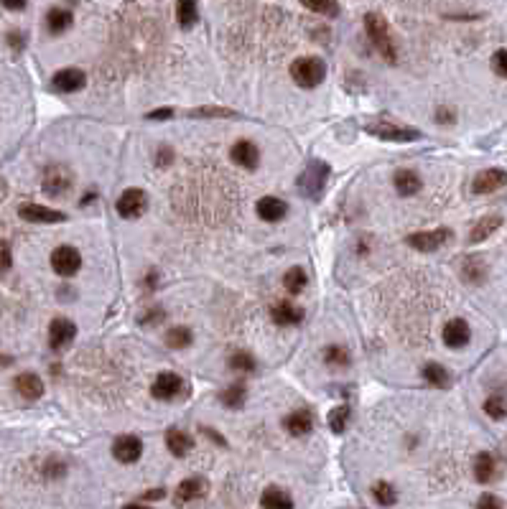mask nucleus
<instances>
[{"instance_id":"f257e3e1","label":"nucleus","mask_w":507,"mask_h":509,"mask_svg":"<svg viewBox=\"0 0 507 509\" xmlns=\"http://www.w3.org/2000/svg\"><path fill=\"white\" fill-rule=\"evenodd\" d=\"M365 130L370 135H375V138L388 143H413L421 138V133H418L416 127L403 125V123H398L393 118H373L365 125Z\"/></svg>"},{"instance_id":"f03ea898","label":"nucleus","mask_w":507,"mask_h":509,"mask_svg":"<svg viewBox=\"0 0 507 509\" xmlns=\"http://www.w3.org/2000/svg\"><path fill=\"white\" fill-rule=\"evenodd\" d=\"M365 31H367V36H370V41L375 44V49L380 52L382 59L388 61V64H396L398 52H396L393 38H390L388 21H385L380 13H367L365 15Z\"/></svg>"},{"instance_id":"7ed1b4c3","label":"nucleus","mask_w":507,"mask_h":509,"mask_svg":"<svg viewBox=\"0 0 507 509\" xmlns=\"http://www.w3.org/2000/svg\"><path fill=\"white\" fill-rule=\"evenodd\" d=\"M329 176H332V169L329 163L324 161H311L304 169V173L299 176V194L304 199H321V194L327 189Z\"/></svg>"},{"instance_id":"20e7f679","label":"nucleus","mask_w":507,"mask_h":509,"mask_svg":"<svg viewBox=\"0 0 507 509\" xmlns=\"http://www.w3.org/2000/svg\"><path fill=\"white\" fill-rule=\"evenodd\" d=\"M291 77L293 81L304 89H313L319 87L324 77H327V67L319 56H301L291 64Z\"/></svg>"},{"instance_id":"39448f33","label":"nucleus","mask_w":507,"mask_h":509,"mask_svg":"<svg viewBox=\"0 0 507 509\" xmlns=\"http://www.w3.org/2000/svg\"><path fill=\"white\" fill-rule=\"evenodd\" d=\"M41 189L49 199H61V196H67L72 191V184H75V178H72V171L67 166H49L44 171V181H41Z\"/></svg>"},{"instance_id":"423d86ee","label":"nucleus","mask_w":507,"mask_h":509,"mask_svg":"<svg viewBox=\"0 0 507 509\" xmlns=\"http://www.w3.org/2000/svg\"><path fill=\"white\" fill-rule=\"evenodd\" d=\"M454 240V232L446 227H439V229H431V232H416V235H408L405 237V244L413 247L418 252H433V250H441L444 244H448Z\"/></svg>"},{"instance_id":"0eeeda50","label":"nucleus","mask_w":507,"mask_h":509,"mask_svg":"<svg viewBox=\"0 0 507 509\" xmlns=\"http://www.w3.org/2000/svg\"><path fill=\"white\" fill-rule=\"evenodd\" d=\"M187 382L179 375H173V372H161L156 377V382L150 384V395L156 400H176L181 395H187Z\"/></svg>"},{"instance_id":"6e6552de","label":"nucleus","mask_w":507,"mask_h":509,"mask_svg":"<svg viewBox=\"0 0 507 509\" xmlns=\"http://www.w3.org/2000/svg\"><path fill=\"white\" fill-rule=\"evenodd\" d=\"M52 267H54V273L64 275V278L77 275L79 273V267H82V255H79V250L72 247V244H61V247H56V250L52 252Z\"/></svg>"},{"instance_id":"1a4fd4ad","label":"nucleus","mask_w":507,"mask_h":509,"mask_svg":"<svg viewBox=\"0 0 507 509\" xmlns=\"http://www.w3.org/2000/svg\"><path fill=\"white\" fill-rule=\"evenodd\" d=\"M118 214L125 217V219H138V217L146 214L148 209V194L141 191V189H127V191L120 194L118 199Z\"/></svg>"},{"instance_id":"9d476101","label":"nucleus","mask_w":507,"mask_h":509,"mask_svg":"<svg viewBox=\"0 0 507 509\" xmlns=\"http://www.w3.org/2000/svg\"><path fill=\"white\" fill-rule=\"evenodd\" d=\"M77 336V326L75 321H69V318H54L52 326H49V347L54 352H61V349H67Z\"/></svg>"},{"instance_id":"9b49d317","label":"nucleus","mask_w":507,"mask_h":509,"mask_svg":"<svg viewBox=\"0 0 507 509\" xmlns=\"http://www.w3.org/2000/svg\"><path fill=\"white\" fill-rule=\"evenodd\" d=\"M507 186V171L502 169H485L479 171L474 181H471V191L474 194H494Z\"/></svg>"},{"instance_id":"f8f14e48","label":"nucleus","mask_w":507,"mask_h":509,"mask_svg":"<svg viewBox=\"0 0 507 509\" xmlns=\"http://www.w3.org/2000/svg\"><path fill=\"white\" fill-rule=\"evenodd\" d=\"M112 456L120 464H135L143 456V441L138 436H120L112 443Z\"/></svg>"},{"instance_id":"ddd939ff","label":"nucleus","mask_w":507,"mask_h":509,"mask_svg":"<svg viewBox=\"0 0 507 509\" xmlns=\"http://www.w3.org/2000/svg\"><path fill=\"white\" fill-rule=\"evenodd\" d=\"M471 341V329L464 318H451L444 326V344L448 349H464Z\"/></svg>"},{"instance_id":"4468645a","label":"nucleus","mask_w":507,"mask_h":509,"mask_svg":"<svg viewBox=\"0 0 507 509\" xmlns=\"http://www.w3.org/2000/svg\"><path fill=\"white\" fill-rule=\"evenodd\" d=\"M18 214H21V219L33 221V224H56V221L67 219L61 212H56L52 207H41V204H23L18 209Z\"/></svg>"},{"instance_id":"2eb2a0df","label":"nucleus","mask_w":507,"mask_h":509,"mask_svg":"<svg viewBox=\"0 0 507 509\" xmlns=\"http://www.w3.org/2000/svg\"><path fill=\"white\" fill-rule=\"evenodd\" d=\"M230 158L237 163L240 169L255 171L258 169V163H260V150H258V146L250 143V141H237L235 146H232Z\"/></svg>"},{"instance_id":"dca6fc26","label":"nucleus","mask_w":507,"mask_h":509,"mask_svg":"<svg viewBox=\"0 0 507 509\" xmlns=\"http://www.w3.org/2000/svg\"><path fill=\"white\" fill-rule=\"evenodd\" d=\"M459 273H462L464 283H469V285H482L487 281V263L482 258H464L459 263Z\"/></svg>"},{"instance_id":"f3484780","label":"nucleus","mask_w":507,"mask_h":509,"mask_svg":"<svg viewBox=\"0 0 507 509\" xmlns=\"http://www.w3.org/2000/svg\"><path fill=\"white\" fill-rule=\"evenodd\" d=\"M500 227H502V217L500 214H487V217H482V219H477V221H474V227H471V232H469V244L485 242V240H490V237H492Z\"/></svg>"},{"instance_id":"a211bd4d","label":"nucleus","mask_w":507,"mask_h":509,"mask_svg":"<svg viewBox=\"0 0 507 509\" xmlns=\"http://www.w3.org/2000/svg\"><path fill=\"white\" fill-rule=\"evenodd\" d=\"M270 316L276 321L278 326H296L304 321V308L296 306V303H288V301H281L273 306L270 311Z\"/></svg>"},{"instance_id":"6ab92c4d","label":"nucleus","mask_w":507,"mask_h":509,"mask_svg":"<svg viewBox=\"0 0 507 509\" xmlns=\"http://www.w3.org/2000/svg\"><path fill=\"white\" fill-rule=\"evenodd\" d=\"M255 209H258V217L263 221H281L288 214V204L283 199H278V196H263Z\"/></svg>"},{"instance_id":"aec40b11","label":"nucleus","mask_w":507,"mask_h":509,"mask_svg":"<svg viewBox=\"0 0 507 509\" xmlns=\"http://www.w3.org/2000/svg\"><path fill=\"white\" fill-rule=\"evenodd\" d=\"M84 81H87V77H84L82 69H61V72L54 74L52 84L59 92H77V89L84 87Z\"/></svg>"},{"instance_id":"412c9836","label":"nucleus","mask_w":507,"mask_h":509,"mask_svg":"<svg viewBox=\"0 0 507 509\" xmlns=\"http://www.w3.org/2000/svg\"><path fill=\"white\" fill-rule=\"evenodd\" d=\"M393 186H396V191L400 196H416L423 189V181H421V176H418L416 171L400 169L396 173V178H393Z\"/></svg>"},{"instance_id":"4be33fe9","label":"nucleus","mask_w":507,"mask_h":509,"mask_svg":"<svg viewBox=\"0 0 507 509\" xmlns=\"http://www.w3.org/2000/svg\"><path fill=\"white\" fill-rule=\"evenodd\" d=\"M15 390H18V395L26 400H38L41 395H44V382H41V377L38 375H31V372H23V375H18L13 379Z\"/></svg>"},{"instance_id":"5701e85b","label":"nucleus","mask_w":507,"mask_h":509,"mask_svg":"<svg viewBox=\"0 0 507 509\" xmlns=\"http://www.w3.org/2000/svg\"><path fill=\"white\" fill-rule=\"evenodd\" d=\"M283 428L291 433V436H306L313 430V415L309 410H296V413L286 415L283 418Z\"/></svg>"},{"instance_id":"b1692460","label":"nucleus","mask_w":507,"mask_h":509,"mask_svg":"<svg viewBox=\"0 0 507 509\" xmlns=\"http://www.w3.org/2000/svg\"><path fill=\"white\" fill-rule=\"evenodd\" d=\"M166 446L171 451L173 456H187L189 451L194 448V438L189 436L187 430H179V428H171L166 433Z\"/></svg>"},{"instance_id":"393cba45","label":"nucleus","mask_w":507,"mask_h":509,"mask_svg":"<svg viewBox=\"0 0 507 509\" xmlns=\"http://www.w3.org/2000/svg\"><path fill=\"white\" fill-rule=\"evenodd\" d=\"M494 476H497V464H494L492 453H487V451L477 453V458H474V479L479 484H490Z\"/></svg>"},{"instance_id":"a878e982","label":"nucleus","mask_w":507,"mask_h":509,"mask_svg":"<svg viewBox=\"0 0 507 509\" xmlns=\"http://www.w3.org/2000/svg\"><path fill=\"white\" fill-rule=\"evenodd\" d=\"M72 13L69 10H64V8H52L49 13H46V29H49V33L52 36H59V33H64V31H69V26H72Z\"/></svg>"},{"instance_id":"bb28decb","label":"nucleus","mask_w":507,"mask_h":509,"mask_svg":"<svg viewBox=\"0 0 507 509\" xmlns=\"http://www.w3.org/2000/svg\"><path fill=\"white\" fill-rule=\"evenodd\" d=\"M207 492V481L204 479H187L181 481L179 489H176V502L184 504V502H192V499H199L204 496Z\"/></svg>"},{"instance_id":"cd10ccee","label":"nucleus","mask_w":507,"mask_h":509,"mask_svg":"<svg viewBox=\"0 0 507 509\" xmlns=\"http://www.w3.org/2000/svg\"><path fill=\"white\" fill-rule=\"evenodd\" d=\"M260 504L263 507H273V509H291L293 507V499L291 494L281 487H268L263 492L260 496Z\"/></svg>"},{"instance_id":"c85d7f7f","label":"nucleus","mask_w":507,"mask_h":509,"mask_svg":"<svg viewBox=\"0 0 507 509\" xmlns=\"http://www.w3.org/2000/svg\"><path fill=\"white\" fill-rule=\"evenodd\" d=\"M423 379L431 387H436V390H446L448 384H451V375H448V369L444 367V364H426L423 367Z\"/></svg>"},{"instance_id":"c756f323","label":"nucleus","mask_w":507,"mask_h":509,"mask_svg":"<svg viewBox=\"0 0 507 509\" xmlns=\"http://www.w3.org/2000/svg\"><path fill=\"white\" fill-rule=\"evenodd\" d=\"M176 21H179L181 29H192L199 21L196 0H176Z\"/></svg>"},{"instance_id":"7c9ffc66","label":"nucleus","mask_w":507,"mask_h":509,"mask_svg":"<svg viewBox=\"0 0 507 509\" xmlns=\"http://www.w3.org/2000/svg\"><path fill=\"white\" fill-rule=\"evenodd\" d=\"M245 398H247V390H245V384L242 382L230 384V387L219 395V400H222L227 407H232V410H240V407L245 405Z\"/></svg>"},{"instance_id":"2f4dec72","label":"nucleus","mask_w":507,"mask_h":509,"mask_svg":"<svg viewBox=\"0 0 507 509\" xmlns=\"http://www.w3.org/2000/svg\"><path fill=\"white\" fill-rule=\"evenodd\" d=\"M192 341H194V334H192V329H187V326H173V329H169V334H166V344L171 349H187Z\"/></svg>"},{"instance_id":"473e14b6","label":"nucleus","mask_w":507,"mask_h":509,"mask_svg":"<svg viewBox=\"0 0 507 509\" xmlns=\"http://www.w3.org/2000/svg\"><path fill=\"white\" fill-rule=\"evenodd\" d=\"M485 415L487 418H492V421H505L507 418V398L505 395H490L485 400Z\"/></svg>"},{"instance_id":"72a5a7b5","label":"nucleus","mask_w":507,"mask_h":509,"mask_svg":"<svg viewBox=\"0 0 507 509\" xmlns=\"http://www.w3.org/2000/svg\"><path fill=\"white\" fill-rule=\"evenodd\" d=\"M306 283H309V278H306V270L304 267H291L288 273L283 275V285H286V290L291 295H299L301 290L306 288Z\"/></svg>"},{"instance_id":"f704fd0d","label":"nucleus","mask_w":507,"mask_h":509,"mask_svg":"<svg viewBox=\"0 0 507 509\" xmlns=\"http://www.w3.org/2000/svg\"><path fill=\"white\" fill-rule=\"evenodd\" d=\"M187 118H237L235 110H227V107H217V104H204V107H196V110H189Z\"/></svg>"},{"instance_id":"c9c22d12","label":"nucleus","mask_w":507,"mask_h":509,"mask_svg":"<svg viewBox=\"0 0 507 509\" xmlns=\"http://www.w3.org/2000/svg\"><path fill=\"white\" fill-rule=\"evenodd\" d=\"M301 6L313 10V13L327 15V18H336L339 15V3L336 0H301Z\"/></svg>"},{"instance_id":"e433bc0d","label":"nucleus","mask_w":507,"mask_h":509,"mask_svg":"<svg viewBox=\"0 0 507 509\" xmlns=\"http://www.w3.org/2000/svg\"><path fill=\"white\" fill-rule=\"evenodd\" d=\"M324 362H327L329 367L342 369V367H347V364L352 362V357H350V352H347L344 347L334 344V347H327V352H324Z\"/></svg>"},{"instance_id":"4c0bfd02","label":"nucleus","mask_w":507,"mask_h":509,"mask_svg":"<svg viewBox=\"0 0 507 509\" xmlns=\"http://www.w3.org/2000/svg\"><path fill=\"white\" fill-rule=\"evenodd\" d=\"M350 405H339L334 407L332 413H329V428L334 430V433H344L347 425H350Z\"/></svg>"},{"instance_id":"58836bf2","label":"nucleus","mask_w":507,"mask_h":509,"mask_svg":"<svg viewBox=\"0 0 507 509\" xmlns=\"http://www.w3.org/2000/svg\"><path fill=\"white\" fill-rule=\"evenodd\" d=\"M255 367H258V362L247 352H235L230 357V369H235V372H255Z\"/></svg>"},{"instance_id":"ea45409f","label":"nucleus","mask_w":507,"mask_h":509,"mask_svg":"<svg viewBox=\"0 0 507 509\" xmlns=\"http://www.w3.org/2000/svg\"><path fill=\"white\" fill-rule=\"evenodd\" d=\"M373 496H375V502L382 504V507L396 504V494H393V487H390L388 481H377L373 487Z\"/></svg>"},{"instance_id":"a19ab883","label":"nucleus","mask_w":507,"mask_h":509,"mask_svg":"<svg viewBox=\"0 0 507 509\" xmlns=\"http://www.w3.org/2000/svg\"><path fill=\"white\" fill-rule=\"evenodd\" d=\"M492 69L497 77L507 79V49H500V52L492 54Z\"/></svg>"},{"instance_id":"79ce46f5","label":"nucleus","mask_w":507,"mask_h":509,"mask_svg":"<svg viewBox=\"0 0 507 509\" xmlns=\"http://www.w3.org/2000/svg\"><path fill=\"white\" fill-rule=\"evenodd\" d=\"M10 263H13V258H10V247H8V242H0V275L10 267Z\"/></svg>"},{"instance_id":"37998d69","label":"nucleus","mask_w":507,"mask_h":509,"mask_svg":"<svg viewBox=\"0 0 507 509\" xmlns=\"http://www.w3.org/2000/svg\"><path fill=\"white\" fill-rule=\"evenodd\" d=\"M166 313L161 308H150L148 313H143L141 316V324H146V326H153V324H158V321H161V318H164Z\"/></svg>"},{"instance_id":"c03bdc74","label":"nucleus","mask_w":507,"mask_h":509,"mask_svg":"<svg viewBox=\"0 0 507 509\" xmlns=\"http://www.w3.org/2000/svg\"><path fill=\"white\" fill-rule=\"evenodd\" d=\"M477 507L479 509H487V507H497V509H500V507H505V502H502V499H497V496H492V494H485L477 502Z\"/></svg>"},{"instance_id":"a18cd8bd","label":"nucleus","mask_w":507,"mask_h":509,"mask_svg":"<svg viewBox=\"0 0 507 509\" xmlns=\"http://www.w3.org/2000/svg\"><path fill=\"white\" fill-rule=\"evenodd\" d=\"M436 120H439L441 125H451V123H454V112L448 110V107H441V110L436 112Z\"/></svg>"},{"instance_id":"49530a36","label":"nucleus","mask_w":507,"mask_h":509,"mask_svg":"<svg viewBox=\"0 0 507 509\" xmlns=\"http://www.w3.org/2000/svg\"><path fill=\"white\" fill-rule=\"evenodd\" d=\"M171 161H173L171 148H161V150H158V166H161V169H166V166H169Z\"/></svg>"},{"instance_id":"de8ad7c7","label":"nucleus","mask_w":507,"mask_h":509,"mask_svg":"<svg viewBox=\"0 0 507 509\" xmlns=\"http://www.w3.org/2000/svg\"><path fill=\"white\" fill-rule=\"evenodd\" d=\"M164 494H166V489H150L148 494L141 496V502H153V499H161Z\"/></svg>"},{"instance_id":"09e8293b","label":"nucleus","mask_w":507,"mask_h":509,"mask_svg":"<svg viewBox=\"0 0 507 509\" xmlns=\"http://www.w3.org/2000/svg\"><path fill=\"white\" fill-rule=\"evenodd\" d=\"M0 3H3L8 10H23V8H26V0H0Z\"/></svg>"},{"instance_id":"8fccbe9b","label":"nucleus","mask_w":507,"mask_h":509,"mask_svg":"<svg viewBox=\"0 0 507 509\" xmlns=\"http://www.w3.org/2000/svg\"><path fill=\"white\" fill-rule=\"evenodd\" d=\"M173 115V110H153L148 112V120H169Z\"/></svg>"},{"instance_id":"3c124183","label":"nucleus","mask_w":507,"mask_h":509,"mask_svg":"<svg viewBox=\"0 0 507 509\" xmlns=\"http://www.w3.org/2000/svg\"><path fill=\"white\" fill-rule=\"evenodd\" d=\"M10 41H13V49H21V36L18 33H10Z\"/></svg>"},{"instance_id":"603ef678","label":"nucleus","mask_w":507,"mask_h":509,"mask_svg":"<svg viewBox=\"0 0 507 509\" xmlns=\"http://www.w3.org/2000/svg\"><path fill=\"white\" fill-rule=\"evenodd\" d=\"M3 196H6V181L0 178V199H3Z\"/></svg>"},{"instance_id":"864d4df0","label":"nucleus","mask_w":507,"mask_h":509,"mask_svg":"<svg viewBox=\"0 0 507 509\" xmlns=\"http://www.w3.org/2000/svg\"><path fill=\"white\" fill-rule=\"evenodd\" d=\"M10 362H13L10 357H3V354H0V364H10Z\"/></svg>"}]
</instances>
